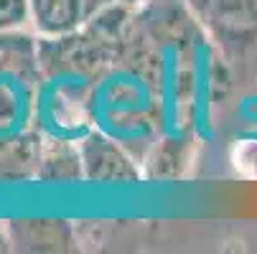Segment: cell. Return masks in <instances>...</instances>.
Listing matches in <instances>:
<instances>
[{
	"label": "cell",
	"mask_w": 257,
	"mask_h": 254,
	"mask_svg": "<svg viewBox=\"0 0 257 254\" xmlns=\"http://www.w3.org/2000/svg\"><path fill=\"white\" fill-rule=\"evenodd\" d=\"M189 8L229 69H257V0H194Z\"/></svg>",
	"instance_id": "1"
},
{
	"label": "cell",
	"mask_w": 257,
	"mask_h": 254,
	"mask_svg": "<svg viewBox=\"0 0 257 254\" xmlns=\"http://www.w3.org/2000/svg\"><path fill=\"white\" fill-rule=\"evenodd\" d=\"M77 142L84 180H89V183H138L145 178V173L138 165L140 160L120 140L102 132L99 127L87 130L77 137Z\"/></svg>",
	"instance_id": "2"
},
{
	"label": "cell",
	"mask_w": 257,
	"mask_h": 254,
	"mask_svg": "<svg viewBox=\"0 0 257 254\" xmlns=\"http://www.w3.org/2000/svg\"><path fill=\"white\" fill-rule=\"evenodd\" d=\"M13 251H77L79 234L66 219H13L6 221Z\"/></svg>",
	"instance_id": "3"
},
{
	"label": "cell",
	"mask_w": 257,
	"mask_h": 254,
	"mask_svg": "<svg viewBox=\"0 0 257 254\" xmlns=\"http://www.w3.org/2000/svg\"><path fill=\"white\" fill-rule=\"evenodd\" d=\"M28 13L39 39H64L89 21L84 0H28Z\"/></svg>",
	"instance_id": "4"
},
{
	"label": "cell",
	"mask_w": 257,
	"mask_h": 254,
	"mask_svg": "<svg viewBox=\"0 0 257 254\" xmlns=\"http://www.w3.org/2000/svg\"><path fill=\"white\" fill-rule=\"evenodd\" d=\"M36 180H44V183H54V180H56V183H74V180H84L79 142L66 137V135L44 132L39 168H36Z\"/></svg>",
	"instance_id": "5"
},
{
	"label": "cell",
	"mask_w": 257,
	"mask_h": 254,
	"mask_svg": "<svg viewBox=\"0 0 257 254\" xmlns=\"http://www.w3.org/2000/svg\"><path fill=\"white\" fill-rule=\"evenodd\" d=\"M31 23L28 0H0V36L13 33Z\"/></svg>",
	"instance_id": "6"
},
{
	"label": "cell",
	"mask_w": 257,
	"mask_h": 254,
	"mask_svg": "<svg viewBox=\"0 0 257 254\" xmlns=\"http://www.w3.org/2000/svg\"><path fill=\"white\" fill-rule=\"evenodd\" d=\"M0 251H11V239H8L6 224H0Z\"/></svg>",
	"instance_id": "7"
},
{
	"label": "cell",
	"mask_w": 257,
	"mask_h": 254,
	"mask_svg": "<svg viewBox=\"0 0 257 254\" xmlns=\"http://www.w3.org/2000/svg\"><path fill=\"white\" fill-rule=\"evenodd\" d=\"M183 3H186V6H189V3H194V0H183Z\"/></svg>",
	"instance_id": "8"
}]
</instances>
